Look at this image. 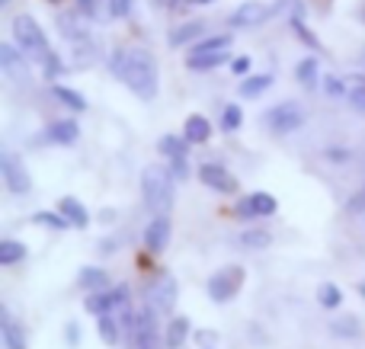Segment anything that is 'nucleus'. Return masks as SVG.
Returning <instances> with one entry per match:
<instances>
[{"instance_id": "obj_17", "label": "nucleus", "mask_w": 365, "mask_h": 349, "mask_svg": "<svg viewBox=\"0 0 365 349\" xmlns=\"http://www.w3.org/2000/svg\"><path fill=\"white\" fill-rule=\"evenodd\" d=\"M182 135H186L189 145H205L212 138V122L205 115H189L186 125H182Z\"/></svg>"}, {"instance_id": "obj_40", "label": "nucleus", "mask_w": 365, "mask_h": 349, "mask_svg": "<svg viewBox=\"0 0 365 349\" xmlns=\"http://www.w3.org/2000/svg\"><path fill=\"white\" fill-rule=\"evenodd\" d=\"M276 10L279 13H292V19H302V13H304V4L302 0H276Z\"/></svg>"}, {"instance_id": "obj_13", "label": "nucleus", "mask_w": 365, "mask_h": 349, "mask_svg": "<svg viewBox=\"0 0 365 349\" xmlns=\"http://www.w3.org/2000/svg\"><path fill=\"white\" fill-rule=\"evenodd\" d=\"M83 13L77 10H64V13H58V32H61L68 42H74V45H83L87 42V26H83Z\"/></svg>"}, {"instance_id": "obj_36", "label": "nucleus", "mask_w": 365, "mask_h": 349, "mask_svg": "<svg viewBox=\"0 0 365 349\" xmlns=\"http://www.w3.org/2000/svg\"><path fill=\"white\" fill-rule=\"evenodd\" d=\"M61 71H64L61 58H58L55 51H48V55L42 58V77H45V80H58V77H61Z\"/></svg>"}, {"instance_id": "obj_21", "label": "nucleus", "mask_w": 365, "mask_h": 349, "mask_svg": "<svg viewBox=\"0 0 365 349\" xmlns=\"http://www.w3.org/2000/svg\"><path fill=\"white\" fill-rule=\"evenodd\" d=\"M295 77H298V83H302V87L314 90V87H317V80H321V61H317L314 55H308L304 61H298Z\"/></svg>"}, {"instance_id": "obj_25", "label": "nucleus", "mask_w": 365, "mask_h": 349, "mask_svg": "<svg viewBox=\"0 0 365 349\" xmlns=\"http://www.w3.org/2000/svg\"><path fill=\"white\" fill-rule=\"evenodd\" d=\"M0 68H4L10 77H19V71H23V55H19L10 42L0 45Z\"/></svg>"}, {"instance_id": "obj_46", "label": "nucleus", "mask_w": 365, "mask_h": 349, "mask_svg": "<svg viewBox=\"0 0 365 349\" xmlns=\"http://www.w3.org/2000/svg\"><path fill=\"white\" fill-rule=\"evenodd\" d=\"M349 209H365V196H356L353 202H349Z\"/></svg>"}, {"instance_id": "obj_15", "label": "nucleus", "mask_w": 365, "mask_h": 349, "mask_svg": "<svg viewBox=\"0 0 365 349\" xmlns=\"http://www.w3.org/2000/svg\"><path fill=\"white\" fill-rule=\"evenodd\" d=\"M0 337H4V346L6 349H26V330L16 324V318H13L6 308H0Z\"/></svg>"}, {"instance_id": "obj_6", "label": "nucleus", "mask_w": 365, "mask_h": 349, "mask_svg": "<svg viewBox=\"0 0 365 349\" xmlns=\"http://www.w3.org/2000/svg\"><path fill=\"white\" fill-rule=\"evenodd\" d=\"M0 177H4L6 189H10L13 196H26V192L32 189V179H29V173H26V167L19 164L10 151H0Z\"/></svg>"}, {"instance_id": "obj_48", "label": "nucleus", "mask_w": 365, "mask_h": 349, "mask_svg": "<svg viewBox=\"0 0 365 349\" xmlns=\"http://www.w3.org/2000/svg\"><path fill=\"white\" fill-rule=\"evenodd\" d=\"M45 4H51V6H61V4H64V0H45Z\"/></svg>"}, {"instance_id": "obj_42", "label": "nucleus", "mask_w": 365, "mask_h": 349, "mask_svg": "<svg viewBox=\"0 0 365 349\" xmlns=\"http://www.w3.org/2000/svg\"><path fill=\"white\" fill-rule=\"evenodd\" d=\"M349 100H353V106L359 109V113H365V80H359V87L349 90Z\"/></svg>"}, {"instance_id": "obj_33", "label": "nucleus", "mask_w": 365, "mask_h": 349, "mask_svg": "<svg viewBox=\"0 0 365 349\" xmlns=\"http://www.w3.org/2000/svg\"><path fill=\"white\" fill-rule=\"evenodd\" d=\"M269 244H272L269 231H244L240 234V247H247V250H266Z\"/></svg>"}, {"instance_id": "obj_37", "label": "nucleus", "mask_w": 365, "mask_h": 349, "mask_svg": "<svg viewBox=\"0 0 365 349\" xmlns=\"http://www.w3.org/2000/svg\"><path fill=\"white\" fill-rule=\"evenodd\" d=\"M292 29H295V32H298V38H302V42H304V45H308V48H314V51H324V45H321V42H317V36H314V32H311V29H308V26H304V23H302V19H292Z\"/></svg>"}, {"instance_id": "obj_24", "label": "nucleus", "mask_w": 365, "mask_h": 349, "mask_svg": "<svg viewBox=\"0 0 365 349\" xmlns=\"http://www.w3.org/2000/svg\"><path fill=\"white\" fill-rule=\"evenodd\" d=\"M225 61H231V58H227V51H215V55H189L186 58V68L195 71V74H202V71L221 68Z\"/></svg>"}, {"instance_id": "obj_9", "label": "nucleus", "mask_w": 365, "mask_h": 349, "mask_svg": "<svg viewBox=\"0 0 365 349\" xmlns=\"http://www.w3.org/2000/svg\"><path fill=\"white\" fill-rule=\"evenodd\" d=\"M125 301H128V286H115L113 292H106V288L103 292H90L83 305H87L90 314L100 318V314H109L113 308H125Z\"/></svg>"}, {"instance_id": "obj_10", "label": "nucleus", "mask_w": 365, "mask_h": 349, "mask_svg": "<svg viewBox=\"0 0 365 349\" xmlns=\"http://www.w3.org/2000/svg\"><path fill=\"white\" fill-rule=\"evenodd\" d=\"M234 215L244 218V222H250V218H269V215H276V199L269 192H253V196L240 199Z\"/></svg>"}, {"instance_id": "obj_8", "label": "nucleus", "mask_w": 365, "mask_h": 349, "mask_svg": "<svg viewBox=\"0 0 365 349\" xmlns=\"http://www.w3.org/2000/svg\"><path fill=\"white\" fill-rule=\"evenodd\" d=\"M177 292H180L177 279H173L170 273H158V276H154L151 292H148L151 308H154V311H160V314H170L173 305H177Z\"/></svg>"}, {"instance_id": "obj_41", "label": "nucleus", "mask_w": 365, "mask_h": 349, "mask_svg": "<svg viewBox=\"0 0 365 349\" xmlns=\"http://www.w3.org/2000/svg\"><path fill=\"white\" fill-rule=\"evenodd\" d=\"M324 93H327V96H346V83H343L340 77L330 74L327 80H324Z\"/></svg>"}, {"instance_id": "obj_43", "label": "nucleus", "mask_w": 365, "mask_h": 349, "mask_svg": "<svg viewBox=\"0 0 365 349\" xmlns=\"http://www.w3.org/2000/svg\"><path fill=\"white\" fill-rule=\"evenodd\" d=\"M170 160H173V177L186 179V177H189V164H186V154H182V157H170Z\"/></svg>"}, {"instance_id": "obj_3", "label": "nucleus", "mask_w": 365, "mask_h": 349, "mask_svg": "<svg viewBox=\"0 0 365 349\" xmlns=\"http://www.w3.org/2000/svg\"><path fill=\"white\" fill-rule=\"evenodd\" d=\"M10 29H13V38H16V45L23 48L26 58H45V55H48V38H45L42 26H38L29 13L13 16Z\"/></svg>"}, {"instance_id": "obj_1", "label": "nucleus", "mask_w": 365, "mask_h": 349, "mask_svg": "<svg viewBox=\"0 0 365 349\" xmlns=\"http://www.w3.org/2000/svg\"><path fill=\"white\" fill-rule=\"evenodd\" d=\"M109 68L138 100H154L158 96V61L148 48H141V45L119 48L109 61Z\"/></svg>"}, {"instance_id": "obj_19", "label": "nucleus", "mask_w": 365, "mask_h": 349, "mask_svg": "<svg viewBox=\"0 0 365 349\" xmlns=\"http://www.w3.org/2000/svg\"><path fill=\"white\" fill-rule=\"evenodd\" d=\"M77 286H81L83 292H103V288L109 286V276H106V269H100V266H83L81 273H77Z\"/></svg>"}, {"instance_id": "obj_51", "label": "nucleus", "mask_w": 365, "mask_h": 349, "mask_svg": "<svg viewBox=\"0 0 365 349\" xmlns=\"http://www.w3.org/2000/svg\"><path fill=\"white\" fill-rule=\"evenodd\" d=\"M6 4H10V0H0V6H6Z\"/></svg>"}, {"instance_id": "obj_29", "label": "nucleus", "mask_w": 365, "mask_h": 349, "mask_svg": "<svg viewBox=\"0 0 365 349\" xmlns=\"http://www.w3.org/2000/svg\"><path fill=\"white\" fill-rule=\"evenodd\" d=\"M51 93H55L68 109H74V113H83V109H87V100H83L77 90H68V87H61V83H55V87H51Z\"/></svg>"}, {"instance_id": "obj_16", "label": "nucleus", "mask_w": 365, "mask_h": 349, "mask_svg": "<svg viewBox=\"0 0 365 349\" xmlns=\"http://www.w3.org/2000/svg\"><path fill=\"white\" fill-rule=\"evenodd\" d=\"M58 212H61L64 218H68L74 228H87L90 224V212H87V205L81 202V199H74V196H64L61 202H58Z\"/></svg>"}, {"instance_id": "obj_44", "label": "nucleus", "mask_w": 365, "mask_h": 349, "mask_svg": "<svg viewBox=\"0 0 365 349\" xmlns=\"http://www.w3.org/2000/svg\"><path fill=\"white\" fill-rule=\"evenodd\" d=\"M231 71H234V74H247V71H250V58H247V55H237V58L231 61Z\"/></svg>"}, {"instance_id": "obj_30", "label": "nucleus", "mask_w": 365, "mask_h": 349, "mask_svg": "<svg viewBox=\"0 0 365 349\" xmlns=\"http://www.w3.org/2000/svg\"><path fill=\"white\" fill-rule=\"evenodd\" d=\"M26 260V247L19 241H0V266H13V263Z\"/></svg>"}, {"instance_id": "obj_32", "label": "nucleus", "mask_w": 365, "mask_h": 349, "mask_svg": "<svg viewBox=\"0 0 365 349\" xmlns=\"http://www.w3.org/2000/svg\"><path fill=\"white\" fill-rule=\"evenodd\" d=\"M158 151L167 154V157H182V154L189 151V141H186V135H182V138H177V135H164Z\"/></svg>"}, {"instance_id": "obj_26", "label": "nucleus", "mask_w": 365, "mask_h": 349, "mask_svg": "<svg viewBox=\"0 0 365 349\" xmlns=\"http://www.w3.org/2000/svg\"><path fill=\"white\" fill-rule=\"evenodd\" d=\"M269 87H272V74L247 77V80L240 83V96H247V100H257V96H259V93H266Z\"/></svg>"}, {"instance_id": "obj_28", "label": "nucleus", "mask_w": 365, "mask_h": 349, "mask_svg": "<svg viewBox=\"0 0 365 349\" xmlns=\"http://www.w3.org/2000/svg\"><path fill=\"white\" fill-rule=\"evenodd\" d=\"M96 333H100V340H103L106 346H115V343H119V327H115L113 314H100V318H96Z\"/></svg>"}, {"instance_id": "obj_27", "label": "nucleus", "mask_w": 365, "mask_h": 349, "mask_svg": "<svg viewBox=\"0 0 365 349\" xmlns=\"http://www.w3.org/2000/svg\"><path fill=\"white\" fill-rule=\"evenodd\" d=\"M186 337H189V318H173L170 321V327H167V346L170 349H180L182 343H186Z\"/></svg>"}, {"instance_id": "obj_38", "label": "nucleus", "mask_w": 365, "mask_h": 349, "mask_svg": "<svg viewBox=\"0 0 365 349\" xmlns=\"http://www.w3.org/2000/svg\"><path fill=\"white\" fill-rule=\"evenodd\" d=\"M74 6L83 13L87 19H100L103 16V4L100 0H74Z\"/></svg>"}, {"instance_id": "obj_5", "label": "nucleus", "mask_w": 365, "mask_h": 349, "mask_svg": "<svg viewBox=\"0 0 365 349\" xmlns=\"http://www.w3.org/2000/svg\"><path fill=\"white\" fill-rule=\"evenodd\" d=\"M276 13V6L269 4H259V0H247V4H240L237 10L227 16V26L231 29H257V26H263L266 19Z\"/></svg>"}, {"instance_id": "obj_49", "label": "nucleus", "mask_w": 365, "mask_h": 349, "mask_svg": "<svg viewBox=\"0 0 365 349\" xmlns=\"http://www.w3.org/2000/svg\"><path fill=\"white\" fill-rule=\"evenodd\" d=\"M359 292H362V298H365V282H362V286H359Z\"/></svg>"}, {"instance_id": "obj_7", "label": "nucleus", "mask_w": 365, "mask_h": 349, "mask_svg": "<svg viewBox=\"0 0 365 349\" xmlns=\"http://www.w3.org/2000/svg\"><path fill=\"white\" fill-rule=\"evenodd\" d=\"M266 122H269L272 132L289 135V132H295V128L304 125V113L298 103H279V106H272L269 113H266Z\"/></svg>"}, {"instance_id": "obj_18", "label": "nucleus", "mask_w": 365, "mask_h": 349, "mask_svg": "<svg viewBox=\"0 0 365 349\" xmlns=\"http://www.w3.org/2000/svg\"><path fill=\"white\" fill-rule=\"evenodd\" d=\"M199 36H205V23L202 19H192V23H182V26H177V29L170 32V48H182V45H189V42H195Z\"/></svg>"}, {"instance_id": "obj_47", "label": "nucleus", "mask_w": 365, "mask_h": 349, "mask_svg": "<svg viewBox=\"0 0 365 349\" xmlns=\"http://www.w3.org/2000/svg\"><path fill=\"white\" fill-rule=\"evenodd\" d=\"M189 4H195V6H208V4H215V0H189Z\"/></svg>"}, {"instance_id": "obj_4", "label": "nucleus", "mask_w": 365, "mask_h": 349, "mask_svg": "<svg viewBox=\"0 0 365 349\" xmlns=\"http://www.w3.org/2000/svg\"><path fill=\"white\" fill-rule=\"evenodd\" d=\"M240 286H244V269L240 266H221L218 273L208 276L205 292L215 305H225V301H231L234 295L240 292Z\"/></svg>"}, {"instance_id": "obj_31", "label": "nucleus", "mask_w": 365, "mask_h": 349, "mask_svg": "<svg viewBox=\"0 0 365 349\" xmlns=\"http://www.w3.org/2000/svg\"><path fill=\"white\" fill-rule=\"evenodd\" d=\"M317 301H321V308H327V311L340 308V305H343V292H340V286H334V282H324V286L317 288Z\"/></svg>"}, {"instance_id": "obj_39", "label": "nucleus", "mask_w": 365, "mask_h": 349, "mask_svg": "<svg viewBox=\"0 0 365 349\" xmlns=\"http://www.w3.org/2000/svg\"><path fill=\"white\" fill-rule=\"evenodd\" d=\"M132 4H135V0H109L106 10H109V16H113V19H122V16H128V13H132Z\"/></svg>"}, {"instance_id": "obj_35", "label": "nucleus", "mask_w": 365, "mask_h": 349, "mask_svg": "<svg viewBox=\"0 0 365 349\" xmlns=\"http://www.w3.org/2000/svg\"><path fill=\"white\" fill-rule=\"evenodd\" d=\"M240 122H244V109L240 106H225V113H221V132H237Z\"/></svg>"}, {"instance_id": "obj_34", "label": "nucleus", "mask_w": 365, "mask_h": 349, "mask_svg": "<svg viewBox=\"0 0 365 349\" xmlns=\"http://www.w3.org/2000/svg\"><path fill=\"white\" fill-rule=\"evenodd\" d=\"M32 222L36 224H45V228H55V231H64L68 228V218L61 215V212H36V215H32Z\"/></svg>"}, {"instance_id": "obj_22", "label": "nucleus", "mask_w": 365, "mask_h": 349, "mask_svg": "<svg viewBox=\"0 0 365 349\" xmlns=\"http://www.w3.org/2000/svg\"><path fill=\"white\" fill-rule=\"evenodd\" d=\"M330 333L340 340H356L362 333V324H359V318H353V314H343V318L330 321Z\"/></svg>"}, {"instance_id": "obj_20", "label": "nucleus", "mask_w": 365, "mask_h": 349, "mask_svg": "<svg viewBox=\"0 0 365 349\" xmlns=\"http://www.w3.org/2000/svg\"><path fill=\"white\" fill-rule=\"evenodd\" d=\"M77 138H81V128L74 119H61L48 125V141H55V145H74Z\"/></svg>"}, {"instance_id": "obj_45", "label": "nucleus", "mask_w": 365, "mask_h": 349, "mask_svg": "<svg viewBox=\"0 0 365 349\" xmlns=\"http://www.w3.org/2000/svg\"><path fill=\"white\" fill-rule=\"evenodd\" d=\"M68 343L71 346L81 343V327H77V324H68Z\"/></svg>"}, {"instance_id": "obj_2", "label": "nucleus", "mask_w": 365, "mask_h": 349, "mask_svg": "<svg viewBox=\"0 0 365 349\" xmlns=\"http://www.w3.org/2000/svg\"><path fill=\"white\" fill-rule=\"evenodd\" d=\"M141 196H145V205L151 215H170L173 209V177L164 170V167H148L141 173Z\"/></svg>"}, {"instance_id": "obj_11", "label": "nucleus", "mask_w": 365, "mask_h": 349, "mask_svg": "<svg viewBox=\"0 0 365 349\" xmlns=\"http://www.w3.org/2000/svg\"><path fill=\"white\" fill-rule=\"evenodd\" d=\"M199 179L215 192H225V196H234L237 192V177L231 170H225L221 164H202Z\"/></svg>"}, {"instance_id": "obj_50", "label": "nucleus", "mask_w": 365, "mask_h": 349, "mask_svg": "<svg viewBox=\"0 0 365 349\" xmlns=\"http://www.w3.org/2000/svg\"><path fill=\"white\" fill-rule=\"evenodd\" d=\"M362 23H365V4H362Z\"/></svg>"}, {"instance_id": "obj_14", "label": "nucleus", "mask_w": 365, "mask_h": 349, "mask_svg": "<svg viewBox=\"0 0 365 349\" xmlns=\"http://www.w3.org/2000/svg\"><path fill=\"white\" fill-rule=\"evenodd\" d=\"M154 337H158V321H154V308L148 305L145 311L135 318V349H154Z\"/></svg>"}, {"instance_id": "obj_23", "label": "nucleus", "mask_w": 365, "mask_h": 349, "mask_svg": "<svg viewBox=\"0 0 365 349\" xmlns=\"http://www.w3.org/2000/svg\"><path fill=\"white\" fill-rule=\"evenodd\" d=\"M234 45V36H208V38H199L192 45L189 55H215V51H231Z\"/></svg>"}, {"instance_id": "obj_12", "label": "nucleus", "mask_w": 365, "mask_h": 349, "mask_svg": "<svg viewBox=\"0 0 365 349\" xmlns=\"http://www.w3.org/2000/svg\"><path fill=\"white\" fill-rule=\"evenodd\" d=\"M141 241H145L148 254H154V256L164 254L167 244H170V218H167V215H154L151 224L145 228V237H141Z\"/></svg>"}]
</instances>
